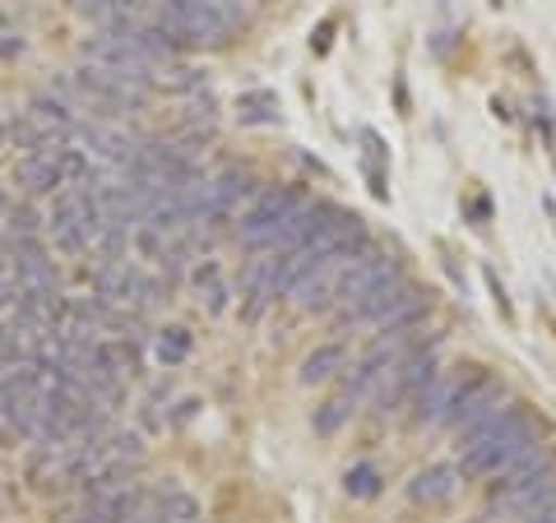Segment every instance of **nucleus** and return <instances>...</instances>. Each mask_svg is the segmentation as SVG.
I'll return each mask as SVG.
<instances>
[{
    "label": "nucleus",
    "instance_id": "a211bd4d",
    "mask_svg": "<svg viewBox=\"0 0 556 523\" xmlns=\"http://www.w3.org/2000/svg\"><path fill=\"white\" fill-rule=\"evenodd\" d=\"M357 408H362V398H357L353 390H348V385H339V390L329 394L316 412H311V431H316V435H339V431H343V422H348V417H353Z\"/></svg>",
    "mask_w": 556,
    "mask_h": 523
},
{
    "label": "nucleus",
    "instance_id": "5701e85b",
    "mask_svg": "<svg viewBox=\"0 0 556 523\" xmlns=\"http://www.w3.org/2000/svg\"><path fill=\"white\" fill-rule=\"evenodd\" d=\"M10 237H42V222H38V214H33L28 204H20V208H10Z\"/></svg>",
    "mask_w": 556,
    "mask_h": 523
},
{
    "label": "nucleus",
    "instance_id": "20e7f679",
    "mask_svg": "<svg viewBox=\"0 0 556 523\" xmlns=\"http://www.w3.org/2000/svg\"><path fill=\"white\" fill-rule=\"evenodd\" d=\"M552 500H556V449L538 445L529 459H519L501 477H492V505L486 510H496L501 519H515V514L543 510Z\"/></svg>",
    "mask_w": 556,
    "mask_h": 523
},
{
    "label": "nucleus",
    "instance_id": "cd10ccee",
    "mask_svg": "<svg viewBox=\"0 0 556 523\" xmlns=\"http://www.w3.org/2000/svg\"><path fill=\"white\" fill-rule=\"evenodd\" d=\"M492 5H496V10H501V5H506V0H492Z\"/></svg>",
    "mask_w": 556,
    "mask_h": 523
},
{
    "label": "nucleus",
    "instance_id": "f3484780",
    "mask_svg": "<svg viewBox=\"0 0 556 523\" xmlns=\"http://www.w3.org/2000/svg\"><path fill=\"white\" fill-rule=\"evenodd\" d=\"M339 371H348V347L334 339V343L311 347L306 361H302V371H298V380H302V385H329Z\"/></svg>",
    "mask_w": 556,
    "mask_h": 523
},
{
    "label": "nucleus",
    "instance_id": "a878e982",
    "mask_svg": "<svg viewBox=\"0 0 556 523\" xmlns=\"http://www.w3.org/2000/svg\"><path fill=\"white\" fill-rule=\"evenodd\" d=\"M10 149V120H0V153Z\"/></svg>",
    "mask_w": 556,
    "mask_h": 523
},
{
    "label": "nucleus",
    "instance_id": "bb28decb",
    "mask_svg": "<svg viewBox=\"0 0 556 523\" xmlns=\"http://www.w3.org/2000/svg\"><path fill=\"white\" fill-rule=\"evenodd\" d=\"M56 523H93V519H89V514H84V510H79V514H65V519H56Z\"/></svg>",
    "mask_w": 556,
    "mask_h": 523
},
{
    "label": "nucleus",
    "instance_id": "6e6552de",
    "mask_svg": "<svg viewBox=\"0 0 556 523\" xmlns=\"http://www.w3.org/2000/svg\"><path fill=\"white\" fill-rule=\"evenodd\" d=\"M506 404H510L506 380H496L492 371L473 366V375H468V385H464V394L455 398V408H450V417H445L441 431H459V441H468V435L482 431Z\"/></svg>",
    "mask_w": 556,
    "mask_h": 523
},
{
    "label": "nucleus",
    "instance_id": "6ab92c4d",
    "mask_svg": "<svg viewBox=\"0 0 556 523\" xmlns=\"http://www.w3.org/2000/svg\"><path fill=\"white\" fill-rule=\"evenodd\" d=\"M79 10L93 28H121V24H135L149 14L144 0H79Z\"/></svg>",
    "mask_w": 556,
    "mask_h": 523
},
{
    "label": "nucleus",
    "instance_id": "c85d7f7f",
    "mask_svg": "<svg viewBox=\"0 0 556 523\" xmlns=\"http://www.w3.org/2000/svg\"><path fill=\"white\" fill-rule=\"evenodd\" d=\"M195 523H204V519H195Z\"/></svg>",
    "mask_w": 556,
    "mask_h": 523
},
{
    "label": "nucleus",
    "instance_id": "9b49d317",
    "mask_svg": "<svg viewBox=\"0 0 556 523\" xmlns=\"http://www.w3.org/2000/svg\"><path fill=\"white\" fill-rule=\"evenodd\" d=\"M468 375H473V366H459V371H441V375L422 390V398L413 404V408H417L413 422H417V426H445V417H450V408H455V398L464 394Z\"/></svg>",
    "mask_w": 556,
    "mask_h": 523
},
{
    "label": "nucleus",
    "instance_id": "f8f14e48",
    "mask_svg": "<svg viewBox=\"0 0 556 523\" xmlns=\"http://www.w3.org/2000/svg\"><path fill=\"white\" fill-rule=\"evenodd\" d=\"M408 288V278H404V269H390L386 278H376V283L362 292V296H353L348 306H339V324H380V316L390 310V302L399 292Z\"/></svg>",
    "mask_w": 556,
    "mask_h": 523
},
{
    "label": "nucleus",
    "instance_id": "4468645a",
    "mask_svg": "<svg viewBox=\"0 0 556 523\" xmlns=\"http://www.w3.org/2000/svg\"><path fill=\"white\" fill-rule=\"evenodd\" d=\"M459 468L455 463H427L422 473H413L408 482V500L422 505V510H441V505H450L459 496Z\"/></svg>",
    "mask_w": 556,
    "mask_h": 523
},
{
    "label": "nucleus",
    "instance_id": "7ed1b4c3",
    "mask_svg": "<svg viewBox=\"0 0 556 523\" xmlns=\"http://www.w3.org/2000/svg\"><path fill=\"white\" fill-rule=\"evenodd\" d=\"M61 93L75 102V107H89L98 116H135L149 107V93L153 84L139 79V75H116V69H102L84 61L75 75L61 84Z\"/></svg>",
    "mask_w": 556,
    "mask_h": 523
},
{
    "label": "nucleus",
    "instance_id": "f257e3e1",
    "mask_svg": "<svg viewBox=\"0 0 556 523\" xmlns=\"http://www.w3.org/2000/svg\"><path fill=\"white\" fill-rule=\"evenodd\" d=\"M543 417H538L529 404H506L482 431H473L464 441V455H459V477L468 482H486V477H501L506 468H515L519 459H529L538 445H543Z\"/></svg>",
    "mask_w": 556,
    "mask_h": 523
},
{
    "label": "nucleus",
    "instance_id": "423d86ee",
    "mask_svg": "<svg viewBox=\"0 0 556 523\" xmlns=\"http://www.w3.org/2000/svg\"><path fill=\"white\" fill-rule=\"evenodd\" d=\"M153 20L172 33V42L181 51H190V47H223L232 38L241 14L208 5V0H163V10L153 14Z\"/></svg>",
    "mask_w": 556,
    "mask_h": 523
},
{
    "label": "nucleus",
    "instance_id": "412c9836",
    "mask_svg": "<svg viewBox=\"0 0 556 523\" xmlns=\"http://www.w3.org/2000/svg\"><path fill=\"white\" fill-rule=\"evenodd\" d=\"M343 492L353 500H376L380 492H386V473H380L376 463H357L343 473Z\"/></svg>",
    "mask_w": 556,
    "mask_h": 523
},
{
    "label": "nucleus",
    "instance_id": "0eeeda50",
    "mask_svg": "<svg viewBox=\"0 0 556 523\" xmlns=\"http://www.w3.org/2000/svg\"><path fill=\"white\" fill-rule=\"evenodd\" d=\"M302 204H306V200H302V190H298V186H260V190H255V200L237 214V237L247 241V246L265 251L269 241H274V232L283 228V222L298 214Z\"/></svg>",
    "mask_w": 556,
    "mask_h": 523
},
{
    "label": "nucleus",
    "instance_id": "f03ea898",
    "mask_svg": "<svg viewBox=\"0 0 556 523\" xmlns=\"http://www.w3.org/2000/svg\"><path fill=\"white\" fill-rule=\"evenodd\" d=\"M51 366L24 361L0 380V441H38L47 426Z\"/></svg>",
    "mask_w": 556,
    "mask_h": 523
},
{
    "label": "nucleus",
    "instance_id": "2eb2a0df",
    "mask_svg": "<svg viewBox=\"0 0 556 523\" xmlns=\"http://www.w3.org/2000/svg\"><path fill=\"white\" fill-rule=\"evenodd\" d=\"M427 316H431V292H422V288H413V283H408V288L390 302V310L380 316L376 329H380V334H404V329H417Z\"/></svg>",
    "mask_w": 556,
    "mask_h": 523
},
{
    "label": "nucleus",
    "instance_id": "4be33fe9",
    "mask_svg": "<svg viewBox=\"0 0 556 523\" xmlns=\"http://www.w3.org/2000/svg\"><path fill=\"white\" fill-rule=\"evenodd\" d=\"M237 116L241 120H278V98L255 89V93H241L237 98Z\"/></svg>",
    "mask_w": 556,
    "mask_h": 523
},
{
    "label": "nucleus",
    "instance_id": "aec40b11",
    "mask_svg": "<svg viewBox=\"0 0 556 523\" xmlns=\"http://www.w3.org/2000/svg\"><path fill=\"white\" fill-rule=\"evenodd\" d=\"M190 347H195V339H190V329H181V324H167L153 334V357H159V366H167V371L190 357Z\"/></svg>",
    "mask_w": 556,
    "mask_h": 523
},
{
    "label": "nucleus",
    "instance_id": "ddd939ff",
    "mask_svg": "<svg viewBox=\"0 0 556 523\" xmlns=\"http://www.w3.org/2000/svg\"><path fill=\"white\" fill-rule=\"evenodd\" d=\"M65 149V144H61ZM61 149H38V153H20L14 163V181H20L24 195L42 200V195H56L65 186V171H61Z\"/></svg>",
    "mask_w": 556,
    "mask_h": 523
},
{
    "label": "nucleus",
    "instance_id": "9d476101",
    "mask_svg": "<svg viewBox=\"0 0 556 523\" xmlns=\"http://www.w3.org/2000/svg\"><path fill=\"white\" fill-rule=\"evenodd\" d=\"M283 296V251H260L241 273V316L260 320Z\"/></svg>",
    "mask_w": 556,
    "mask_h": 523
},
{
    "label": "nucleus",
    "instance_id": "b1692460",
    "mask_svg": "<svg viewBox=\"0 0 556 523\" xmlns=\"http://www.w3.org/2000/svg\"><path fill=\"white\" fill-rule=\"evenodd\" d=\"M486 288H492V302H496V310H501V316H515V306H510V296H506V283H501V278H496V269H486Z\"/></svg>",
    "mask_w": 556,
    "mask_h": 523
},
{
    "label": "nucleus",
    "instance_id": "1a4fd4ad",
    "mask_svg": "<svg viewBox=\"0 0 556 523\" xmlns=\"http://www.w3.org/2000/svg\"><path fill=\"white\" fill-rule=\"evenodd\" d=\"M441 375V366H437V339H417L404 357L394 361V371L386 375V385H380V408H390L399 412L404 404H417L422 398V390L431 385V380Z\"/></svg>",
    "mask_w": 556,
    "mask_h": 523
},
{
    "label": "nucleus",
    "instance_id": "39448f33",
    "mask_svg": "<svg viewBox=\"0 0 556 523\" xmlns=\"http://www.w3.org/2000/svg\"><path fill=\"white\" fill-rule=\"evenodd\" d=\"M93 186H98V171H93L89 181L61 186L56 195H51L47 232H51V241H56L61 255H89V246H93V228H98V218H102Z\"/></svg>",
    "mask_w": 556,
    "mask_h": 523
},
{
    "label": "nucleus",
    "instance_id": "dca6fc26",
    "mask_svg": "<svg viewBox=\"0 0 556 523\" xmlns=\"http://www.w3.org/2000/svg\"><path fill=\"white\" fill-rule=\"evenodd\" d=\"M93 366L102 375H112V380H135L139 375V353H135V343L130 339H98L93 343Z\"/></svg>",
    "mask_w": 556,
    "mask_h": 523
},
{
    "label": "nucleus",
    "instance_id": "393cba45",
    "mask_svg": "<svg viewBox=\"0 0 556 523\" xmlns=\"http://www.w3.org/2000/svg\"><path fill=\"white\" fill-rule=\"evenodd\" d=\"M20 47H24V42H14V28H10V20H5V10H0V51H5V56H14Z\"/></svg>",
    "mask_w": 556,
    "mask_h": 523
}]
</instances>
